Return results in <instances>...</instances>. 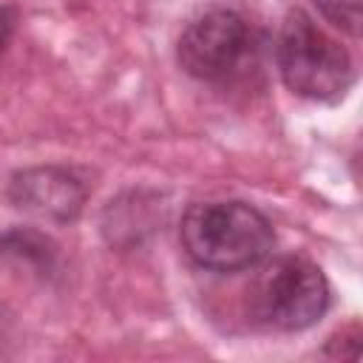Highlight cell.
Returning a JSON list of instances; mask_svg holds the SVG:
<instances>
[{
    "mask_svg": "<svg viewBox=\"0 0 363 363\" xmlns=\"http://www.w3.org/2000/svg\"><path fill=\"white\" fill-rule=\"evenodd\" d=\"M275 65L292 94L315 102H335L354 82L349 51L303 11L284 20L275 40Z\"/></svg>",
    "mask_w": 363,
    "mask_h": 363,
    "instance_id": "cell-2",
    "label": "cell"
},
{
    "mask_svg": "<svg viewBox=\"0 0 363 363\" xmlns=\"http://www.w3.org/2000/svg\"><path fill=\"white\" fill-rule=\"evenodd\" d=\"M11 31H14V11H11L9 6H0V51H3V45L9 43Z\"/></svg>",
    "mask_w": 363,
    "mask_h": 363,
    "instance_id": "cell-7",
    "label": "cell"
},
{
    "mask_svg": "<svg viewBox=\"0 0 363 363\" xmlns=\"http://www.w3.org/2000/svg\"><path fill=\"white\" fill-rule=\"evenodd\" d=\"M182 247L204 269L235 272L255 267L275 247V230L247 201H196L182 216Z\"/></svg>",
    "mask_w": 363,
    "mask_h": 363,
    "instance_id": "cell-1",
    "label": "cell"
},
{
    "mask_svg": "<svg viewBox=\"0 0 363 363\" xmlns=\"http://www.w3.org/2000/svg\"><path fill=\"white\" fill-rule=\"evenodd\" d=\"M258 31L235 9H210L199 14L179 37L176 57L184 74L201 82H230L244 77L258 57Z\"/></svg>",
    "mask_w": 363,
    "mask_h": 363,
    "instance_id": "cell-3",
    "label": "cell"
},
{
    "mask_svg": "<svg viewBox=\"0 0 363 363\" xmlns=\"http://www.w3.org/2000/svg\"><path fill=\"white\" fill-rule=\"evenodd\" d=\"M318 11L346 34L357 37L360 31V0H312Z\"/></svg>",
    "mask_w": 363,
    "mask_h": 363,
    "instance_id": "cell-6",
    "label": "cell"
},
{
    "mask_svg": "<svg viewBox=\"0 0 363 363\" xmlns=\"http://www.w3.org/2000/svg\"><path fill=\"white\" fill-rule=\"evenodd\" d=\"M9 196L14 207L51 218V221H71L79 216L82 201H85V187L82 182L62 167H28L14 173Z\"/></svg>",
    "mask_w": 363,
    "mask_h": 363,
    "instance_id": "cell-5",
    "label": "cell"
},
{
    "mask_svg": "<svg viewBox=\"0 0 363 363\" xmlns=\"http://www.w3.org/2000/svg\"><path fill=\"white\" fill-rule=\"evenodd\" d=\"M252 315L278 332H301L329 309V284L318 264L301 255H284L255 278Z\"/></svg>",
    "mask_w": 363,
    "mask_h": 363,
    "instance_id": "cell-4",
    "label": "cell"
}]
</instances>
